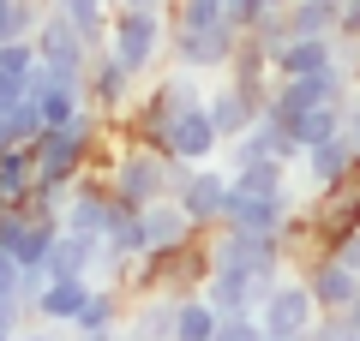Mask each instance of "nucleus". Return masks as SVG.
Here are the masks:
<instances>
[{
    "instance_id": "bb28decb",
    "label": "nucleus",
    "mask_w": 360,
    "mask_h": 341,
    "mask_svg": "<svg viewBox=\"0 0 360 341\" xmlns=\"http://www.w3.org/2000/svg\"><path fill=\"white\" fill-rule=\"evenodd\" d=\"M234 192H252V198H283V203H295V186H288V162H252V168H234Z\"/></svg>"
},
{
    "instance_id": "4468645a",
    "label": "nucleus",
    "mask_w": 360,
    "mask_h": 341,
    "mask_svg": "<svg viewBox=\"0 0 360 341\" xmlns=\"http://www.w3.org/2000/svg\"><path fill=\"white\" fill-rule=\"evenodd\" d=\"M90 288H96V276H49L37 293H30V317H37V323L72 329V317L84 312V300H90Z\"/></svg>"
},
{
    "instance_id": "37998d69",
    "label": "nucleus",
    "mask_w": 360,
    "mask_h": 341,
    "mask_svg": "<svg viewBox=\"0 0 360 341\" xmlns=\"http://www.w3.org/2000/svg\"><path fill=\"white\" fill-rule=\"evenodd\" d=\"M258 6H264V13H283V6H288V0H258Z\"/></svg>"
},
{
    "instance_id": "2f4dec72",
    "label": "nucleus",
    "mask_w": 360,
    "mask_h": 341,
    "mask_svg": "<svg viewBox=\"0 0 360 341\" xmlns=\"http://www.w3.org/2000/svg\"><path fill=\"white\" fill-rule=\"evenodd\" d=\"M210 341H264V323H258V312H234L217 323V335Z\"/></svg>"
},
{
    "instance_id": "dca6fc26",
    "label": "nucleus",
    "mask_w": 360,
    "mask_h": 341,
    "mask_svg": "<svg viewBox=\"0 0 360 341\" xmlns=\"http://www.w3.org/2000/svg\"><path fill=\"white\" fill-rule=\"evenodd\" d=\"M150 252V240H144V222H139V210H120L115 222H108V234H103V269L96 276H108V281H120L139 258Z\"/></svg>"
},
{
    "instance_id": "7ed1b4c3",
    "label": "nucleus",
    "mask_w": 360,
    "mask_h": 341,
    "mask_svg": "<svg viewBox=\"0 0 360 341\" xmlns=\"http://www.w3.org/2000/svg\"><path fill=\"white\" fill-rule=\"evenodd\" d=\"M348 96H354V72H342V66H324L307 78H276V90L264 102V126L295 138V126L312 108H348Z\"/></svg>"
},
{
    "instance_id": "9d476101",
    "label": "nucleus",
    "mask_w": 360,
    "mask_h": 341,
    "mask_svg": "<svg viewBox=\"0 0 360 341\" xmlns=\"http://www.w3.org/2000/svg\"><path fill=\"white\" fill-rule=\"evenodd\" d=\"M127 210V203H115V192H108L103 174H84L72 192H66V210H60V227L66 234H84V240H103L108 222Z\"/></svg>"
},
{
    "instance_id": "72a5a7b5",
    "label": "nucleus",
    "mask_w": 360,
    "mask_h": 341,
    "mask_svg": "<svg viewBox=\"0 0 360 341\" xmlns=\"http://www.w3.org/2000/svg\"><path fill=\"white\" fill-rule=\"evenodd\" d=\"M6 120H13V138L18 144H37L42 138V114H37V102H30V96L18 102V108H6Z\"/></svg>"
},
{
    "instance_id": "c756f323",
    "label": "nucleus",
    "mask_w": 360,
    "mask_h": 341,
    "mask_svg": "<svg viewBox=\"0 0 360 341\" xmlns=\"http://www.w3.org/2000/svg\"><path fill=\"white\" fill-rule=\"evenodd\" d=\"M336 66L342 72H360V0H342L336 6Z\"/></svg>"
},
{
    "instance_id": "0eeeda50",
    "label": "nucleus",
    "mask_w": 360,
    "mask_h": 341,
    "mask_svg": "<svg viewBox=\"0 0 360 341\" xmlns=\"http://www.w3.org/2000/svg\"><path fill=\"white\" fill-rule=\"evenodd\" d=\"M168 198L180 203V215L198 227V234H217L222 227V210H229V174L222 168H193V162H174V186Z\"/></svg>"
},
{
    "instance_id": "cd10ccee",
    "label": "nucleus",
    "mask_w": 360,
    "mask_h": 341,
    "mask_svg": "<svg viewBox=\"0 0 360 341\" xmlns=\"http://www.w3.org/2000/svg\"><path fill=\"white\" fill-rule=\"evenodd\" d=\"M222 323V312L205 300V293H186V300H174V341H210Z\"/></svg>"
},
{
    "instance_id": "a18cd8bd",
    "label": "nucleus",
    "mask_w": 360,
    "mask_h": 341,
    "mask_svg": "<svg viewBox=\"0 0 360 341\" xmlns=\"http://www.w3.org/2000/svg\"><path fill=\"white\" fill-rule=\"evenodd\" d=\"M0 341H18V329H0Z\"/></svg>"
},
{
    "instance_id": "ddd939ff",
    "label": "nucleus",
    "mask_w": 360,
    "mask_h": 341,
    "mask_svg": "<svg viewBox=\"0 0 360 341\" xmlns=\"http://www.w3.org/2000/svg\"><path fill=\"white\" fill-rule=\"evenodd\" d=\"M300 281L312 288L319 312H336V317H342L348 305H354V293H360V269L336 264L330 252H312V258H300Z\"/></svg>"
},
{
    "instance_id": "de8ad7c7",
    "label": "nucleus",
    "mask_w": 360,
    "mask_h": 341,
    "mask_svg": "<svg viewBox=\"0 0 360 341\" xmlns=\"http://www.w3.org/2000/svg\"><path fill=\"white\" fill-rule=\"evenodd\" d=\"M264 341H276V335H264Z\"/></svg>"
},
{
    "instance_id": "c9c22d12",
    "label": "nucleus",
    "mask_w": 360,
    "mask_h": 341,
    "mask_svg": "<svg viewBox=\"0 0 360 341\" xmlns=\"http://www.w3.org/2000/svg\"><path fill=\"white\" fill-rule=\"evenodd\" d=\"M0 300H18V305H25V269L13 264L6 246H0ZM25 312H30V305H25Z\"/></svg>"
},
{
    "instance_id": "393cba45",
    "label": "nucleus",
    "mask_w": 360,
    "mask_h": 341,
    "mask_svg": "<svg viewBox=\"0 0 360 341\" xmlns=\"http://www.w3.org/2000/svg\"><path fill=\"white\" fill-rule=\"evenodd\" d=\"M96 269H103V240H84V234L60 227V240L49 252V276H96Z\"/></svg>"
},
{
    "instance_id": "4c0bfd02",
    "label": "nucleus",
    "mask_w": 360,
    "mask_h": 341,
    "mask_svg": "<svg viewBox=\"0 0 360 341\" xmlns=\"http://www.w3.org/2000/svg\"><path fill=\"white\" fill-rule=\"evenodd\" d=\"M222 13H229L234 25H240V36H246V30H252L258 18H264V6H258V0H222Z\"/></svg>"
},
{
    "instance_id": "c85d7f7f",
    "label": "nucleus",
    "mask_w": 360,
    "mask_h": 341,
    "mask_svg": "<svg viewBox=\"0 0 360 341\" xmlns=\"http://www.w3.org/2000/svg\"><path fill=\"white\" fill-rule=\"evenodd\" d=\"M336 6L342 0H288V36H336Z\"/></svg>"
},
{
    "instance_id": "9b49d317",
    "label": "nucleus",
    "mask_w": 360,
    "mask_h": 341,
    "mask_svg": "<svg viewBox=\"0 0 360 341\" xmlns=\"http://www.w3.org/2000/svg\"><path fill=\"white\" fill-rule=\"evenodd\" d=\"M144 90V78H132L127 66L115 60V54L108 48H96L90 54V72H84V102L96 114H103V120H120V114L132 108V96H139Z\"/></svg>"
},
{
    "instance_id": "09e8293b",
    "label": "nucleus",
    "mask_w": 360,
    "mask_h": 341,
    "mask_svg": "<svg viewBox=\"0 0 360 341\" xmlns=\"http://www.w3.org/2000/svg\"><path fill=\"white\" fill-rule=\"evenodd\" d=\"M0 210H6V203H0Z\"/></svg>"
},
{
    "instance_id": "6ab92c4d",
    "label": "nucleus",
    "mask_w": 360,
    "mask_h": 341,
    "mask_svg": "<svg viewBox=\"0 0 360 341\" xmlns=\"http://www.w3.org/2000/svg\"><path fill=\"white\" fill-rule=\"evenodd\" d=\"M222 78H229L234 90H246V96H252L258 108H264V102H270V90H276V72H270V54L258 48L252 36H240V42H234V54H229V66H222Z\"/></svg>"
},
{
    "instance_id": "b1692460",
    "label": "nucleus",
    "mask_w": 360,
    "mask_h": 341,
    "mask_svg": "<svg viewBox=\"0 0 360 341\" xmlns=\"http://www.w3.org/2000/svg\"><path fill=\"white\" fill-rule=\"evenodd\" d=\"M30 192H37V150L30 144H6L0 150V203H25Z\"/></svg>"
},
{
    "instance_id": "f704fd0d",
    "label": "nucleus",
    "mask_w": 360,
    "mask_h": 341,
    "mask_svg": "<svg viewBox=\"0 0 360 341\" xmlns=\"http://www.w3.org/2000/svg\"><path fill=\"white\" fill-rule=\"evenodd\" d=\"M0 66H6V72H37V42L30 36H18V42H0Z\"/></svg>"
},
{
    "instance_id": "423d86ee",
    "label": "nucleus",
    "mask_w": 360,
    "mask_h": 341,
    "mask_svg": "<svg viewBox=\"0 0 360 341\" xmlns=\"http://www.w3.org/2000/svg\"><path fill=\"white\" fill-rule=\"evenodd\" d=\"M108 54L127 66L132 78H150L156 60L168 54V18H150V13H115L108 18Z\"/></svg>"
},
{
    "instance_id": "4be33fe9",
    "label": "nucleus",
    "mask_w": 360,
    "mask_h": 341,
    "mask_svg": "<svg viewBox=\"0 0 360 341\" xmlns=\"http://www.w3.org/2000/svg\"><path fill=\"white\" fill-rule=\"evenodd\" d=\"M127 341H174V300L168 293H139L127 300Z\"/></svg>"
},
{
    "instance_id": "7c9ffc66",
    "label": "nucleus",
    "mask_w": 360,
    "mask_h": 341,
    "mask_svg": "<svg viewBox=\"0 0 360 341\" xmlns=\"http://www.w3.org/2000/svg\"><path fill=\"white\" fill-rule=\"evenodd\" d=\"M37 18H42V6H37V0H0V42L37 36Z\"/></svg>"
},
{
    "instance_id": "aec40b11",
    "label": "nucleus",
    "mask_w": 360,
    "mask_h": 341,
    "mask_svg": "<svg viewBox=\"0 0 360 341\" xmlns=\"http://www.w3.org/2000/svg\"><path fill=\"white\" fill-rule=\"evenodd\" d=\"M127 323V288H115V281H96L90 288V300H84V312L72 317V335L78 341H96V335H115V329Z\"/></svg>"
},
{
    "instance_id": "20e7f679",
    "label": "nucleus",
    "mask_w": 360,
    "mask_h": 341,
    "mask_svg": "<svg viewBox=\"0 0 360 341\" xmlns=\"http://www.w3.org/2000/svg\"><path fill=\"white\" fill-rule=\"evenodd\" d=\"M295 227L307 234L312 252H330L336 240L360 234V162L348 168L336 186H319V192H312V198L295 210Z\"/></svg>"
},
{
    "instance_id": "58836bf2",
    "label": "nucleus",
    "mask_w": 360,
    "mask_h": 341,
    "mask_svg": "<svg viewBox=\"0 0 360 341\" xmlns=\"http://www.w3.org/2000/svg\"><path fill=\"white\" fill-rule=\"evenodd\" d=\"M174 0H115V13H150V18H168Z\"/></svg>"
},
{
    "instance_id": "5701e85b",
    "label": "nucleus",
    "mask_w": 360,
    "mask_h": 341,
    "mask_svg": "<svg viewBox=\"0 0 360 341\" xmlns=\"http://www.w3.org/2000/svg\"><path fill=\"white\" fill-rule=\"evenodd\" d=\"M139 222H144V240H150V252H168V246H186L198 234L186 215H180V203L174 198H156L150 210H139Z\"/></svg>"
},
{
    "instance_id": "412c9836",
    "label": "nucleus",
    "mask_w": 360,
    "mask_h": 341,
    "mask_svg": "<svg viewBox=\"0 0 360 341\" xmlns=\"http://www.w3.org/2000/svg\"><path fill=\"white\" fill-rule=\"evenodd\" d=\"M324 66H336V36H288L270 54L276 78H307V72H324Z\"/></svg>"
},
{
    "instance_id": "e433bc0d",
    "label": "nucleus",
    "mask_w": 360,
    "mask_h": 341,
    "mask_svg": "<svg viewBox=\"0 0 360 341\" xmlns=\"http://www.w3.org/2000/svg\"><path fill=\"white\" fill-rule=\"evenodd\" d=\"M25 96H30V78H25V72H6V66H0V114L18 108Z\"/></svg>"
},
{
    "instance_id": "79ce46f5",
    "label": "nucleus",
    "mask_w": 360,
    "mask_h": 341,
    "mask_svg": "<svg viewBox=\"0 0 360 341\" xmlns=\"http://www.w3.org/2000/svg\"><path fill=\"white\" fill-rule=\"evenodd\" d=\"M6 144H18V138H13V120L0 114V150H6Z\"/></svg>"
},
{
    "instance_id": "a878e982",
    "label": "nucleus",
    "mask_w": 360,
    "mask_h": 341,
    "mask_svg": "<svg viewBox=\"0 0 360 341\" xmlns=\"http://www.w3.org/2000/svg\"><path fill=\"white\" fill-rule=\"evenodd\" d=\"M49 13H60L90 48L108 42V18H115V0H49Z\"/></svg>"
},
{
    "instance_id": "ea45409f",
    "label": "nucleus",
    "mask_w": 360,
    "mask_h": 341,
    "mask_svg": "<svg viewBox=\"0 0 360 341\" xmlns=\"http://www.w3.org/2000/svg\"><path fill=\"white\" fill-rule=\"evenodd\" d=\"M342 132H348V144L360 150V84H354V96H348V108H342Z\"/></svg>"
},
{
    "instance_id": "f257e3e1",
    "label": "nucleus",
    "mask_w": 360,
    "mask_h": 341,
    "mask_svg": "<svg viewBox=\"0 0 360 341\" xmlns=\"http://www.w3.org/2000/svg\"><path fill=\"white\" fill-rule=\"evenodd\" d=\"M240 42V25L222 13V0H174L168 6V54L186 72H222Z\"/></svg>"
},
{
    "instance_id": "1a4fd4ad",
    "label": "nucleus",
    "mask_w": 360,
    "mask_h": 341,
    "mask_svg": "<svg viewBox=\"0 0 360 341\" xmlns=\"http://www.w3.org/2000/svg\"><path fill=\"white\" fill-rule=\"evenodd\" d=\"M30 42H37V60L49 66L54 78H66V84H78V90H84V72H90V54H96V48H90V42L78 36V30L66 25L60 13H49V6H42L37 36H30Z\"/></svg>"
},
{
    "instance_id": "a19ab883",
    "label": "nucleus",
    "mask_w": 360,
    "mask_h": 341,
    "mask_svg": "<svg viewBox=\"0 0 360 341\" xmlns=\"http://www.w3.org/2000/svg\"><path fill=\"white\" fill-rule=\"evenodd\" d=\"M330 258H336V264H348V269H360V234L336 240V246H330Z\"/></svg>"
},
{
    "instance_id": "f3484780",
    "label": "nucleus",
    "mask_w": 360,
    "mask_h": 341,
    "mask_svg": "<svg viewBox=\"0 0 360 341\" xmlns=\"http://www.w3.org/2000/svg\"><path fill=\"white\" fill-rule=\"evenodd\" d=\"M205 108H210V126L222 132V144H234V138H240V132H252L258 120H264V108H258V102L246 96V90H234L229 78L205 90Z\"/></svg>"
},
{
    "instance_id": "2eb2a0df",
    "label": "nucleus",
    "mask_w": 360,
    "mask_h": 341,
    "mask_svg": "<svg viewBox=\"0 0 360 341\" xmlns=\"http://www.w3.org/2000/svg\"><path fill=\"white\" fill-rule=\"evenodd\" d=\"M288 215H295V203L234 192V180H229V210H222V227H234V234H283Z\"/></svg>"
},
{
    "instance_id": "49530a36",
    "label": "nucleus",
    "mask_w": 360,
    "mask_h": 341,
    "mask_svg": "<svg viewBox=\"0 0 360 341\" xmlns=\"http://www.w3.org/2000/svg\"><path fill=\"white\" fill-rule=\"evenodd\" d=\"M342 341H360V329H348V335H342Z\"/></svg>"
},
{
    "instance_id": "6e6552de",
    "label": "nucleus",
    "mask_w": 360,
    "mask_h": 341,
    "mask_svg": "<svg viewBox=\"0 0 360 341\" xmlns=\"http://www.w3.org/2000/svg\"><path fill=\"white\" fill-rule=\"evenodd\" d=\"M319 317L324 312H319V300H312V288L300 276H276L270 293L258 300V323H264V335H276V341H300Z\"/></svg>"
},
{
    "instance_id": "f8f14e48",
    "label": "nucleus",
    "mask_w": 360,
    "mask_h": 341,
    "mask_svg": "<svg viewBox=\"0 0 360 341\" xmlns=\"http://www.w3.org/2000/svg\"><path fill=\"white\" fill-rule=\"evenodd\" d=\"M162 156H168V162H193V168H205V162L222 156V132L210 126L205 102L186 108V114H174V126H168V138H162Z\"/></svg>"
},
{
    "instance_id": "f03ea898",
    "label": "nucleus",
    "mask_w": 360,
    "mask_h": 341,
    "mask_svg": "<svg viewBox=\"0 0 360 341\" xmlns=\"http://www.w3.org/2000/svg\"><path fill=\"white\" fill-rule=\"evenodd\" d=\"M210 281V234H193L186 246H168V252H144L115 288H127V300L139 293H168V300H186V293H205Z\"/></svg>"
},
{
    "instance_id": "39448f33",
    "label": "nucleus",
    "mask_w": 360,
    "mask_h": 341,
    "mask_svg": "<svg viewBox=\"0 0 360 341\" xmlns=\"http://www.w3.org/2000/svg\"><path fill=\"white\" fill-rule=\"evenodd\" d=\"M103 180H108V192H115V203H127V210H150V203L168 198V186H174V162H168L162 150H150V144L120 138V150L108 156Z\"/></svg>"
},
{
    "instance_id": "c03bdc74",
    "label": "nucleus",
    "mask_w": 360,
    "mask_h": 341,
    "mask_svg": "<svg viewBox=\"0 0 360 341\" xmlns=\"http://www.w3.org/2000/svg\"><path fill=\"white\" fill-rule=\"evenodd\" d=\"M18 341H54V335H49V329H37V335H18Z\"/></svg>"
},
{
    "instance_id": "a211bd4d",
    "label": "nucleus",
    "mask_w": 360,
    "mask_h": 341,
    "mask_svg": "<svg viewBox=\"0 0 360 341\" xmlns=\"http://www.w3.org/2000/svg\"><path fill=\"white\" fill-rule=\"evenodd\" d=\"M354 162H360V150L348 144V132H336V138H324V144H307L295 168H300V180L319 192V186H336V180H342Z\"/></svg>"
},
{
    "instance_id": "473e14b6",
    "label": "nucleus",
    "mask_w": 360,
    "mask_h": 341,
    "mask_svg": "<svg viewBox=\"0 0 360 341\" xmlns=\"http://www.w3.org/2000/svg\"><path fill=\"white\" fill-rule=\"evenodd\" d=\"M246 36H252V42H258L264 54H276V48L288 42V18H283V13H264V18H258L252 30H246Z\"/></svg>"
}]
</instances>
